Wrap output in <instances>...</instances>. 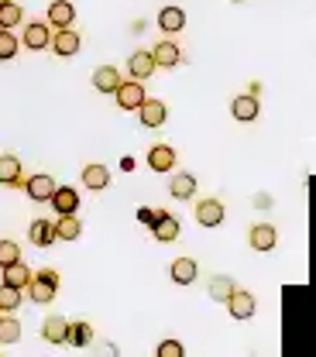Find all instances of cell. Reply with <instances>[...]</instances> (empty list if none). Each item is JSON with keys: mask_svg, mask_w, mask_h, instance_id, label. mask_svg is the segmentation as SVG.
<instances>
[{"mask_svg": "<svg viewBox=\"0 0 316 357\" xmlns=\"http://www.w3.org/2000/svg\"><path fill=\"white\" fill-rule=\"evenodd\" d=\"M234 292V282L227 278V275H217V278H210V299H217V303H227V296Z\"/></svg>", "mask_w": 316, "mask_h": 357, "instance_id": "obj_29", "label": "cell"}, {"mask_svg": "<svg viewBox=\"0 0 316 357\" xmlns=\"http://www.w3.org/2000/svg\"><path fill=\"white\" fill-rule=\"evenodd\" d=\"M117 86H121V73H117L114 66H100V69L93 73V89H96V93H114Z\"/></svg>", "mask_w": 316, "mask_h": 357, "instance_id": "obj_20", "label": "cell"}, {"mask_svg": "<svg viewBox=\"0 0 316 357\" xmlns=\"http://www.w3.org/2000/svg\"><path fill=\"white\" fill-rule=\"evenodd\" d=\"M17 306H21V289L0 285V312H14Z\"/></svg>", "mask_w": 316, "mask_h": 357, "instance_id": "obj_30", "label": "cell"}, {"mask_svg": "<svg viewBox=\"0 0 316 357\" xmlns=\"http://www.w3.org/2000/svg\"><path fill=\"white\" fill-rule=\"evenodd\" d=\"M234 3H241V0H234Z\"/></svg>", "mask_w": 316, "mask_h": 357, "instance_id": "obj_40", "label": "cell"}, {"mask_svg": "<svg viewBox=\"0 0 316 357\" xmlns=\"http://www.w3.org/2000/svg\"><path fill=\"white\" fill-rule=\"evenodd\" d=\"M48 42H52V24H48V21H31V24L24 28V45H28L31 52L48 48Z\"/></svg>", "mask_w": 316, "mask_h": 357, "instance_id": "obj_8", "label": "cell"}, {"mask_svg": "<svg viewBox=\"0 0 316 357\" xmlns=\"http://www.w3.org/2000/svg\"><path fill=\"white\" fill-rule=\"evenodd\" d=\"M230 114H234L241 124H248V121H255V117L262 114V107H258V100H255V96H248V93H244V96H234V100H230Z\"/></svg>", "mask_w": 316, "mask_h": 357, "instance_id": "obj_17", "label": "cell"}, {"mask_svg": "<svg viewBox=\"0 0 316 357\" xmlns=\"http://www.w3.org/2000/svg\"><path fill=\"white\" fill-rule=\"evenodd\" d=\"M14 261H21V248L14 241H0V268L14 265Z\"/></svg>", "mask_w": 316, "mask_h": 357, "instance_id": "obj_33", "label": "cell"}, {"mask_svg": "<svg viewBox=\"0 0 316 357\" xmlns=\"http://www.w3.org/2000/svg\"><path fill=\"white\" fill-rule=\"evenodd\" d=\"M0 182L3 185H21V158L0 155Z\"/></svg>", "mask_w": 316, "mask_h": 357, "instance_id": "obj_25", "label": "cell"}, {"mask_svg": "<svg viewBox=\"0 0 316 357\" xmlns=\"http://www.w3.org/2000/svg\"><path fill=\"white\" fill-rule=\"evenodd\" d=\"M176 148L172 144H155L151 151H148V169L151 172H172L176 169Z\"/></svg>", "mask_w": 316, "mask_h": 357, "instance_id": "obj_5", "label": "cell"}, {"mask_svg": "<svg viewBox=\"0 0 316 357\" xmlns=\"http://www.w3.org/2000/svg\"><path fill=\"white\" fill-rule=\"evenodd\" d=\"M275 241H278V234H275V227H271V223H255V227H251V234H248V244H251L255 251H271V248H275Z\"/></svg>", "mask_w": 316, "mask_h": 357, "instance_id": "obj_16", "label": "cell"}, {"mask_svg": "<svg viewBox=\"0 0 316 357\" xmlns=\"http://www.w3.org/2000/svg\"><path fill=\"white\" fill-rule=\"evenodd\" d=\"M96 357H117V347H114V344H100V347H96Z\"/></svg>", "mask_w": 316, "mask_h": 357, "instance_id": "obj_36", "label": "cell"}, {"mask_svg": "<svg viewBox=\"0 0 316 357\" xmlns=\"http://www.w3.org/2000/svg\"><path fill=\"white\" fill-rule=\"evenodd\" d=\"M169 192L176 199H193L196 196V178L189 176V172H176V176L169 178Z\"/></svg>", "mask_w": 316, "mask_h": 357, "instance_id": "obj_22", "label": "cell"}, {"mask_svg": "<svg viewBox=\"0 0 316 357\" xmlns=\"http://www.w3.org/2000/svg\"><path fill=\"white\" fill-rule=\"evenodd\" d=\"M83 234V223L76 220V213H62L59 220L52 223V237L55 241H76Z\"/></svg>", "mask_w": 316, "mask_h": 357, "instance_id": "obj_14", "label": "cell"}, {"mask_svg": "<svg viewBox=\"0 0 316 357\" xmlns=\"http://www.w3.org/2000/svg\"><path fill=\"white\" fill-rule=\"evenodd\" d=\"M28 241L35 244V248H48V244H55V237H52V220H31L28 223Z\"/></svg>", "mask_w": 316, "mask_h": 357, "instance_id": "obj_23", "label": "cell"}, {"mask_svg": "<svg viewBox=\"0 0 316 357\" xmlns=\"http://www.w3.org/2000/svg\"><path fill=\"white\" fill-rule=\"evenodd\" d=\"M21 340V323L17 319H0V344H17Z\"/></svg>", "mask_w": 316, "mask_h": 357, "instance_id": "obj_31", "label": "cell"}, {"mask_svg": "<svg viewBox=\"0 0 316 357\" xmlns=\"http://www.w3.org/2000/svg\"><path fill=\"white\" fill-rule=\"evenodd\" d=\"M137 114H141V124L144 128H162L165 124V103L162 100H148L144 96V103L137 107Z\"/></svg>", "mask_w": 316, "mask_h": 357, "instance_id": "obj_18", "label": "cell"}, {"mask_svg": "<svg viewBox=\"0 0 316 357\" xmlns=\"http://www.w3.org/2000/svg\"><path fill=\"white\" fill-rule=\"evenodd\" d=\"M151 59H155V66H162V69H176L182 62V52H179V45L176 42H158L155 48H151Z\"/></svg>", "mask_w": 316, "mask_h": 357, "instance_id": "obj_12", "label": "cell"}, {"mask_svg": "<svg viewBox=\"0 0 316 357\" xmlns=\"http://www.w3.org/2000/svg\"><path fill=\"white\" fill-rule=\"evenodd\" d=\"M52 206H55V213L62 217V213H76L80 210V192L73 189V185H55V192H52V199H48Z\"/></svg>", "mask_w": 316, "mask_h": 357, "instance_id": "obj_10", "label": "cell"}, {"mask_svg": "<svg viewBox=\"0 0 316 357\" xmlns=\"http://www.w3.org/2000/svg\"><path fill=\"white\" fill-rule=\"evenodd\" d=\"M24 289H28V299H31L35 306L52 303V299H55V292H59V285H55V282H48V278H42V275H31V282H28Z\"/></svg>", "mask_w": 316, "mask_h": 357, "instance_id": "obj_6", "label": "cell"}, {"mask_svg": "<svg viewBox=\"0 0 316 357\" xmlns=\"http://www.w3.org/2000/svg\"><path fill=\"white\" fill-rule=\"evenodd\" d=\"M66 333H69V319L66 316H48L45 326H42V337H45L48 344H66Z\"/></svg>", "mask_w": 316, "mask_h": 357, "instance_id": "obj_19", "label": "cell"}, {"mask_svg": "<svg viewBox=\"0 0 316 357\" xmlns=\"http://www.w3.org/2000/svg\"><path fill=\"white\" fill-rule=\"evenodd\" d=\"M196 220H200V227H220L224 223V203L220 199H200L196 203Z\"/></svg>", "mask_w": 316, "mask_h": 357, "instance_id": "obj_7", "label": "cell"}, {"mask_svg": "<svg viewBox=\"0 0 316 357\" xmlns=\"http://www.w3.org/2000/svg\"><path fill=\"white\" fill-rule=\"evenodd\" d=\"M114 100H117L121 110H137V107L144 103V86H141V79H121V86L114 89Z\"/></svg>", "mask_w": 316, "mask_h": 357, "instance_id": "obj_1", "label": "cell"}, {"mask_svg": "<svg viewBox=\"0 0 316 357\" xmlns=\"http://www.w3.org/2000/svg\"><path fill=\"white\" fill-rule=\"evenodd\" d=\"M76 21V7L69 0H52L48 3V24L52 28H73Z\"/></svg>", "mask_w": 316, "mask_h": 357, "instance_id": "obj_9", "label": "cell"}, {"mask_svg": "<svg viewBox=\"0 0 316 357\" xmlns=\"http://www.w3.org/2000/svg\"><path fill=\"white\" fill-rule=\"evenodd\" d=\"M31 268L24 265V261H14V265L3 268V285H14V289H24L28 282H31Z\"/></svg>", "mask_w": 316, "mask_h": 357, "instance_id": "obj_24", "label": "cell"}, {"mask_svg": "<svg viewBox=\"0 0 316 357\" xmlns=\"http://www.w3.org/2000/svg\"><path fill=\"white\" fill-rule=\"evenodd\" d=\"M224 306L230 310V316H234V319H251V316H255V310H258L255 296H251V292H244V289H234V292L227 296Z\"/></svg>", "mask_w": 316, "mask_h": 357, "instance_id": "obj_3", "label": "cell"}, {"mask_svg": "<svg viewBox=\"0 0 316 357\" xmlns=\"http://www.w3.org/2000/svg\"><path fill=\"white\" fill-rule=\"evenodd\" d=\"M24 185V192H28V199H35V203H48L52 199V192H55V178L52 176H31V178H24L21 182Z\"/></svg>", "mask_w": 316, "mask_h": 357, "instance_id": "obj_4", "label": "cell"}, {"mask_svg": "<svg viewBox=\"0 0 316 357\" xmlns=\"http://www.w3.org/2000/svg\"><path fill=\"white\" fill-rule=\"evenodd\" d=\"M0 3H7V0H0Z\"/></svg>", "mask_w": 316, "mask_h": 357, "instance_id": "obj_39", "label": "cell"}, {"mask_svg": "<svg viewBox=\"0 0 316 357\" xmlns=\"http://www.w3.org/2000/svg\"><path fill=\"white\" fill-rule=\"evenodd\" d=\"M248 96H255V100H258V96H262V83H251V86H248Z\"/></svg>", "mask_w": 316, "mask_h": 357, "instance_id": "obj_38", "label": "cell"}, {"mask_svg": "<svg viewBox=\"0 0 316 357\" xmlns=\"http://www.w3.org/2000/svg\"><path fill=\"white\" fill-rule=\"evenodd\" d=\"M155 357H186V351H182L179 340H162L158 344V354Z\"/></svg>", "mask_w": 316, "mask_h": 357, "instance_id": "obj_34", "label": "cell"}, {"mask_svg": "<svg viewBox=\"0 0 316 357\" xmlns=\"http://www.w3.org/2000/svg\"><path fill=\"white\" fill-rule=\"evenodd\" d=\"M66 344H73V347H90L93 344V326L90 323H69Z\"/></svg>", "mask_w": 316, "mask_h": 357, "instance_id": "obj_27", "label": "cell"}, {"mask_svg": "<svg viewBox=\"0 0 316 357\" xmlns=\"http://www.w3.org/2000/svg\"><path fill=\"white\" fill-rule=\"evenodd\" d=\"M158 28H162L165 35H176V31H182V28H186V10H182V7H176V3L162 7V10H158Z\"/></svg>", "mask_w": 316, "mask_h": 357, "instance_id": "obj_13", "label": "cell"}, {"mask_svg": "<svg viewBox=\"0 0 316 357\" xmlns=\"http://www.w3.org/2000/svg\"><path fill=\"white\" fill-rule=\"evenodd\" d=\"M38 275H42V278H48V282H55V285H59V271H55V268H42Z\"/></svg>", "mask_w": 316, "mask_h": 357, "instance_id": "obj_37", "label": "cell"}, {"mask_svg": "<svg viewBox=\"0 0 316 357\" xmlns=\"http://www.w3.org/2000/svg\"><path fill=\"white\" fill-rule=\"evenodd\" d=\"M151 234H155V241H162V244H172V241L179 237V220H176L172 213L158 210V220L151 223Z\"/></svg>", "mask_w": 316, "mask_h": 357, "instance_id": "obj_11", "label": "cell"}, {"mask_svg": "<svg viewBox=\"0 0 316 357\" xmlns=\"http://www.w3.org/2000/svg\"><path fill=\"white\" fill-rule=\"evenodd\" d=\"M14 55H17V38L7 28H0V62H10Z\"/></svg>", "mask_w": 316, "mask_h": 357, "instance_id": "obj_32", "label": "cell"}, {"mask_svg": "<svg viewBox=\"0 0 316 357\" xmlns=\"http://www.w3.org/2000/svg\"><path fill=\"white\" fill-rule=\"evenodd\" d=\"M83 185H86V189H107V185H110V172H107L103 165L90 162V165L83 169Z\"/></svg>", "mask_w": 316, "mask_h": 357, "instance_id": "obj_26", "label": "cell"}, {"mask_svg": "<svg viewBox=\"0 0 316 357\" xmlns=\"http://www.w3.org/2000/svg\"><path fill=\"white\" fill-rule=\"evenodd\" d=\"M80 35L73 31V28H55L52 31V42H48V48L59 55V59H73L76 52H80Z\"/></svg>", "mask_w": 316, "mask_h": 357, "instance_id": "obj_2", "label": "cell"}, {"mask_svg": "<svg viewBox=\"0 0 316 357\" xmlns=\"http://www.w3.org/2000/svg\"><path fill=\"white\" fill-rule=\"evenodd\" d=\"M137 220L144 223V227H151V223L158 220V210H137Z\"/></svg>", "mask_w": 316, "mask_h": 357, "instance_id": "obj_35", "label": "cell"}, {"mask_svg": "<svg viewBox=\"0 0 316 357\" xmlns=\"http://www.w3.org/2000/svg\"><path fill=\"white\" fill-rule=\"evenodd\" d=\"M21 17H24V10H21V3H14V0H7V3H0V28H7V31H14V28L21 24Z\"/></svg>", "mask_w": 316, "mask_h": 357, "instance_id": "obj_28", "label": "cell"}, {"mask_svg": "<svg viewBox=\"0 0 316 357\" xmlns=\"http://www.w3.org/2000/svg\"><path fill=\"white\" fill-rule=\"evenodd\" d=\"M169 275H172L176 285H193V282H196V261H193V258H176V261L169 265Z\"/></svg>", "mask_w": 316, "mask_h": 357, "instance_id": "obj_21", "label": "cell"}, {"mask_svg": "<svg viewBox=\"0 0 316 357\" xmlns=\"http://www.w3.org/2000/svg\"><path fill=\"white\" fill-rule=\"evenodd\" d=\"M155 69H158V66H155V59H151L148 48H141V52H135V55L128 59V73H131V79H148Z\"/></svg>", "mask_w": 316, "mask_h": 357, "instance_id": "obj_15", "label": "cell"}]
</instances>
